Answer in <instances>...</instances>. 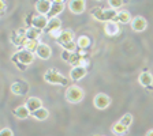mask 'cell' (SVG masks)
<instances>
[{
	"instance_id": "obj_1",
	"label": "cell",
	"mask_w": 153,
	"mask_h": 136,
	"mask_svg": "<svg viewBox=\"0 0 153 136\" xmlns=\"http://www.w3.org/2000/svg\"><path fill=\"white\" fill-rule=\"evenodd\" d=\"M92 15L96 21L100 22H109V21H115L118 11L114 8H94L92 11Z\"/></svg>"
},
{
	"instance_id": "obj_2",
	"label": "cell",
	"mask_w": 153,
	"mask_h": 136,
	"mask_svg": "<svg viewBox=\"0 0 153 136\" xmlns=\"http://www.w3.org/2000/svg\"><path fill=\"white\" fill-rule=\"evenodd\" d=\"M83 95H85L83 90L76 85L68 86L66 90V99L70 104H78V102H81L83 99Z\"/></svg>"
},
{
	"instance_id": "obj_3",
	"label": "cell",
	"mask_w": 153,
	"mask_h": 136,
	"mask_svg": "<svg viewBox=\"0 0 153 136\" xmlns=\"http://www.w3.org/2000/svg\"><path fill=\"white\" fill-rule=\"evenodd\" d=\"M44 80L47 83H49V85H67L68 79H66L59 71L53 70V68H49L44 74Z\"/></svg>"
},
{
	"instance_id": "obj_4",
	"label": "cell",
	"mask_w": 153,
	"mask_h": 136,
	"mask_svg": "<svg viewBox=\"0 0 153 136\" xmlns=\"http://www.w3.org/2000/svg\"><path fill=\"white\" fill-rule=\"evenodd\" d=\"M13 61L14 63H19L23 64V65H29L34 61V52H30L27 49H22V51L16 52L15 54L13 56Z\"/></svg>"
},
{
	"instance_id": "obj_5",
	"label": "cell",
	"mask_w": 153,
	"mask_h": 136,
	"mask_svg": "<svg viewBox=\"0 0 153 136\" xmlns=\"http://www.w3.org/2000/svg\"><path fill=\"white\" fill-rule=\"evenodd\" d=\"M93 104H94V108L99 109V110H104L111 105V98H109L107 94L104 93H99V94L94 95L93 98Z\"/></svg>"
},
{
	"instance_id": "obj_6",
	"label": "cell",
	"mask_w": 153,
	"mask_h": 136,
	"mask_svg": "<svg viewBox=\"0 0 153 136\" xmlns=\"http://www.w3.org/2000/svg\"><path fill=\"white\" fill-rule=\"evenodd\" d=\"M120 23L116 22V21H109V22H105L104 25V32L109 37H116V35L120 33Z\"/></svg>"
},
{
	"instance_id": "obj_7",
	"label": "cell",
	"mask_w": 153,
	"mask_h": 136,
	"mask_svg": "<svg viewBox=\"0 0 153 136\" xmlns=\"http://www.w3.org/2000/svg\"><path fill=\"white\" fill-rule=\"evenodd\" d=\"M86 8V1L85 0H70L68 1V10L75 15L83 14Z\"/></svg>"
},
{
	"instance_id": "obj_8",
	"label": "cell",
	"mask_w": 153,
	"mask_h": 136,
	"mask_svg": "<svg viewBox=\"0 0 153 136\" xmlns=\"http://www.w3.org/2000/svg\"><path fill=\"white\" fill-rule=\"evenodd\" d=\"M88 74V70L86 67H82V65H75L71 68L70 71V80H74V82H78V80L83 79Z\"/></svg>"
},
{
	"instance_id": "obj_9",
	"label": "cell",
	"mask_w": 153,
	"mask_h": 136,
	"mask_svg": "<svg viewBox=\"0 0 153 136\" xmlns=\"http://www.w3.org/2000/svg\"><path fill=\"white\" fill-rule=\"evenodd\" d=\"M10 90L11 93L15 95H23L29 91V83L27 82H22V80H19V82H14L13 85L10 86Z\"/></svg>"
},
{
	"instance_id": "obj_10",
	"label": "cell",
	"mask_w": 153,
	"mask_h": 136,
	"mask_svg": "<svg viewBox=\"0 0 153 136\" xmlns=\"http://www.w3.org/2000/svg\"><path fill=\"white\" fill-rule=\"evenodd\" d=\"M48 15H41V14H38V15H34L32 16V26L36 29H40V30H45L48 25Z\"/></svg>"
},
{
	"instance_id": "obj_11",
	"label": "cell",
	"mask_w": 153,
	"mask_h": 136,
	"mask_svg": "<svg viewBox=\"0 0 153 136\" xmlns=\"http://www.w3.org/2000/svg\"><path fill=\"white\" fill-rule=\"evenodd\" d=\"M130 25H131V29H133L134 32H138V33L143 32V30L148 27V22L143 16H135V18H133Z\"/></svg>"
},
{
	"instance_id": "obj_12",
	"label": "cell",
	"mask_w": 153,
	"mask_h": 136,
	"mask_svg": "<svg viewBox=\"0 0 153 136\" xmlns=\"http://www.w3.org/2000/svg\"><path fill=\"white\" fill-rule=\"evenodd\" d=\"M52 54V49L49 45L47 44H38L37 46V51H36V56L41 60H48Z\"/></svg>"
},
{
	"instance_id": "obj_13",
	"label": "cell",
	"mask_w": 153,
	"mask_h": 136,
	"mask_svg": "<svg viewBox=\"0 0 153 136\" xmlns=\"http://www.w3.org/2000/svg\"><path fill=\"white\" fill-rule=\"evenodd\" d=\"M52 7V1L51 0H37L36 3V11L41 15H48L51 11Z\"/></svg>"
},
{
	"instance_id": "obj_14",
	"label": "cell",
	"mask_w": 153,
	"mask_h": 136,
	"mask_svg": "<svg viewBox=\"0 0 153 136\" xmlns=\"http://www.w3.org/2000/svg\"><path fill=\"white\" fill-rule=\"evenodd\" d=\"M26 106H27V109L30 110V113H33V112H36L37 109L42 108V101L38 97H29L27 99H26Z\"/></svg>"
},
{
	"instance_id": "obj_15",
	"label": "cell",
	"mask_w": 153,
	"mask_h": 136,
	"mask_svg": "<svg viewBox=\"0 0 153 136\" xmlns=\"http://www.w3.org/2000/svg\"><path fill=\"white\" fill-rule=\"evenodd\" d=\"M60 29H62V21L57 18V16H52V18H49V21H48L45 32L51 33V32H55V30H60Z\"/></svg>"
},
{
	"instance_id": "obj_16",
	"label": "cell",
	"mask_w": 153,
	"mask_h": 136,
	"mask_svg": "<svg viewBox=\"0 0 153 136\" xmlns=\"http://www.w3.org/2000/svg\"><path fill=\"white\" fill-rule=\"evenodd\" d=\"M138 82H140V85L143 86V87H149L153 83V75L149 71H143V72H141L140 76H138Z\"/></svg>"
},
{
	"instance_id": "obj_17",
	"label": "cell",
	"mask_w": 153,
	"mask_h": 136,
	"mask_svg": "<svg viewBox=\"0 0 153 136\" xmlns=\"http://www.w3.org/2000/svg\"><path fill=\"white\" fill-rule=\"evenodd\" d=\"M14 116H15L16 118H21V120H25V118H27L29 116H30V110L27 109V106L26 105H21V106H18V108L14 109Z\"/></svg>"
},
{
	"instance_id": "obj_18",
	"label": "cell",
	"mask_w": 153,
	"mask_h": 136,
	"mask_svg": "<svg viewBox=\"0 0 153 136\" xmlns=\"http://www.w3.org/2000/svg\"><path fill=\"white\" fill-rule=\"evenodd\" d=\"M71 41H74V33L71 32V30H63L60 37L56 40V42L60 45L67 44V42H71Z\"/></svg>"
},
{
	"instance_id": "obj_19",
	"label": "cell",
	"mask_w": 153,
	"mask_h": 136,
	"mask_svg": "<svg viewBox=\"0 0 153 136\" xmlns=\"http://www.w3.org/2000/svg\"><path fill=\"white\" fill-rule=\"evenodd\" d=\"M30 116H32L34 120L44 121V120H47V118H48V116H49V112H48V109H45V108H40V109H37L36 112H33Z\"/></svg>"
},
{
	"instance_id": "obj_20",
	"label": "cell",
	"mask_w": 153,
	"mask_h": 136,
	"mask_svg": "<svg viewBox=\"0 0 153 136\" xmlns=\"http://www.w3.org/2000/svg\"><path fill=\"white\" fill-rule=\"evenodd\" d=\"M115 21L119 23H130L133 19H131V15L128 11L122 10V11H118V15H116V19H115Z\"/></svg>"
},
{
	"instance_id": "obj_21",
	"label": "cell",
	"mask_w": 153,
	"mask_h": 136,
	"mask_svg": "<svg viewBox=\"0 0 153 136\" xmlns=\"http://www.w3.org/2000/svg\"><path fill=\"white\" fill-rule=\"evenodd\" d=\"M111 129H112V133H115V135H118V136H122V135H126V133H127L128 128L124 127L120 121H118V123H115L114 125H112Z\"/></svg>"
},
{
	"instance_id": "obj_22",
	"label": "cell",
	"mask_w": 153,
	"mask_h": 136,
	"mask_svg": "<svg viewBox=\"0 0 153 136\" xmlns=\"http://www.w3.org/2000/svg\"><path fill=\"white\" fill-rule=\"evenodd\" d=\"M63 10H64V4L63 3H52L51 11H49L48 16H49V18H52V16H57L59 14L63 12Z\"/></svg>"
},
{
	"instance_id": "obj_23",
	"label": "cell",
	"mask_w": 153,
	"mask_h": 136,
	"mask_svg": "<svg viewBox=\"0 0 153 136\" xmlns=\"http://www.w3.org/2000/svg\"><path fill=\"white\" fill-rule=\"evenodd\" d=\"M41 32L42 30L36 29L32 26V27H29L27 30H26V38H29V40H38L40 35H41Z\"/></svg>"
},
{
	"instance_id": "obj_24",
	"label": "cell",
	"mask_w": 153,
	"mask_h": 136,
	"mask_svg": "<svg viewBox=\"0 0 153 136\" xmlns=\"http://www.w3.org/2000/svg\"><path fill=\"white\" fill-rule=\"evenodd\" d=\"M37 46H38V40H26L25 45H23V49H27V51L30 52H34L37 51Z\"/></svg>"
},
{
	"instance_id": "obj_25",
	"label": "cell",
	"mask_w": 153,
	"mask_h": 136,
	"mask_svg": "<svg viewBox=\"0 0 153 136\" xmlns=\"http://www.w3.org/2000/svg\"><path fill=\"white\" fill-rule=\"evenodd\" d=\"M76 45H78V48H81V49H86V48H89V45H90L89 37H86V35H81V37H78Z\"/></svg>"
},
{
	"instance_id": "obj_26",
	"label": "cell",
	"mask_w": 153,
	"mask_h": 136,
	"mask_svg": "<svg viewBox=\"0 0 153 136\" xmlns=\"http://www.w3.org/2000/svg\"><path fill=\"white\" fill-rule=\"evenodd\" d=\"M26 40H27V38H26L25 35H13V37H11V42H13L15 46H23Z\"/></svg>"
},
{
	"instance_id": "obj_27",
	"label": "cell",
	"mask_w": 153,
	"mask_h": 136,
	"mask_svg": "<svg viewBox=\"0 0 153 136\" xmlns=\"http://www.w3.org/2000/svg\"><path fill=\"white\" fill-rule=\"evenodd\" d=\"M133 120H134L133 114H131V113H126V114H123V116H122L120 120H119V121H120V123L123 124L124 127H127V128H128V127L131 125V124H133Z\"/></svg>"
},
{
	"instance_id": "obj_28",
	"label": "cell",
	"mask_w": 153,
	"mask_h": 136,
	"mask_svg": "<svg viewBox=\"0 0 153 136\" xmlns=\"http://www.w3.org/2000/svg\"><path fill=\"white\" fill-rule=\"evenodd\" d=\"M124 4V0H108L109 8H114L118 11L119 8H122V6Z\"/></svg>"
},
{
	"instance_id": "obj_29",
	"label": "cell",
	"mask_w": 153,
	"mask_h": 136,
	"mask_svg": "<svg viewBox=\"0 0 153 136\" xmlns=\"http://www.w3.org/2000/svg\"><path fill=\"white\" fill-rule=\"evenodd\" d=\"M62 46H63L64 51L75 52V51H76V48H78V45H76V42H75V41H71V42H67V44H63Z\"/></svg>"
},
{
	"instance_id": "obj_30",
	"label": "cell",
	"mask_w": 153,
	"mask_h": 136,
	"mask_svg": "<svg viewBox=\"0 0 153 136\" xmlns=\"http://www.w3.org/2000/svg\"><path fill=\"white\" fill-rule=\"evenodd\" d=\"M73 53L74 52H68V51H62V60L63 61H70V59H71V56H73Z\"/></svg>"
},
{
	"instance_id": "obj_31",
	"label": "cell",
	"mask_w": 153,
	"mask_h": 136,
	"mask_svg": "<svg viewBox=\"0 0 153 136\" xmlns=\"http://www.w3.org/2000/svg\"><path fill=\"white\" fill-rule=\"evenodd\" d=\"M0 136H14V132L10 128H3L0 131Z\"/></svg>"
},
{
	"instance_id": "obj_32",
	"label": "cell",
	"mask_w": 153,
	"mask_h": 136,
	"mask_svg": "<svg viewBox=\"0 0 153 136\" xmlns=\"http://www.w3.org/2000/svg\"><path fill=\"white\" fill-rule=\"evenodd\" d=\"M6 10H7L6 0H0V14H1V15H3V14H6Z\"/></svg>"
},
{
	"instance_id": "obj_33",
	"label": "cell",
	"mask_w": 153,
	"mask_h": 136,
	"mask_svg": "<svg viewBox=\"0 0 153 136\" xmlns=\"http://www.w3.org/2000/svg\"><path fill=\"white\" fill-rule=\"evenodd\" d=\"M62 32H63V30H62V29H60V30H55V32H51V33H48V34L51 35L52 38H55V40H57V38L60 37Z\"/></svg>"
},
{
	"instance_id": "obj_34",
	"label": "cell",
	"mask_w": 153,
	"mask_h": 136,
	"mask_svg": "<svg viewBox=\"0 0 153 136\" xmlns=\"http://www.w3.org/2000/svg\"><path fill=\"white\" fill-rule=\"evenodd\" d=\"M145 136H153V129H149V131H148Z\"/></svg>"
},
{
	"instance_id": "obj_35",
	"label": "cell",
	"mask_w": 153,
	"mask_h": 136,
	"mask_svg": "<svg viewBox=\"0 0 153 136\" xmlns=\"http://www.w3.org/2000/svg\"><path fill=\"white\" fill-rule=\"evenodd\" d=\"M52 3H64V0H51Z\"/></svg>"
},
{
	"instance_id": "obj_36",
	"label": "cell",
	"mask_w": 153,
	"mask_h": 136,
	"mask_svg": "<svg viewBox=\"0 0 153 136\" xmlns=\"http://www.w3.org/2000/svg\"><path fill=\"white\" fill-rule=\"evenodd\" d=\"M97 1H102V0H97Z\"/></svg>"
}]
</instances>
